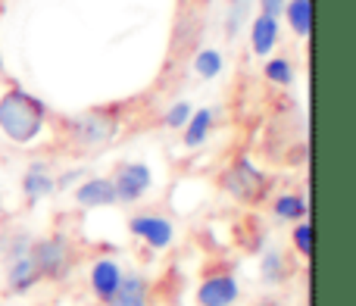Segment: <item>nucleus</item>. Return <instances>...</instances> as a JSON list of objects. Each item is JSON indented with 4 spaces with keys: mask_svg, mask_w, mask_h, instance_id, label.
<instances>
[{
    "mask_svg": "<svg viewBox=\"0 0 356 306\" xmlns=\"http://www.w3.org/2000/svg\"><path fill=\"white\" fill-rule=\"evenodd\" d=\"M222 188L241 203H259L269 194V178L257 169L247 156H238L225 172H222Z\"/></svg>",
    "mask_w": 356,
    "mask_h": 306,
    "instance_id": "20e7f679",
    "label": "nucleus"
},
{
    "mask_svg": "<svg viewBox=\"0 0 356 306\" xmlns=\"http://www.w3.org/2000/svg\"><path fill=\"white\" fill-rule=\"evenodd\" d=\"M188 116H191V104H184V100H181V104H175L172 110L166 113V119H163V122H166L169 129H181V125L188 122Z\"/></svg>",
    "mask_w": 356,
    "mask_h": 306,
    "instance_id": "4be33fe9",
    "label": "nucleus"
},
{
    "mask_svg": "<svg viewBox=\"0 0 356 306\" xmlns=\"http://www.w3.org/2000/svg\"><path fill=\"white\" fill-rule=\"evenodd\" d=\"M278 35H282V31H278V19L266 16V13H257L250 22V50L257 56L272 54V47L278 44Z\"/></svg>",
    "mask_w": 356,
    "mask_h": 306,
    "instance_id": "6e6552de",
    "label": "nucleus"
},
{
    "mask_svg": "<svg viewBox=\"0 0 356 306\" xmlns=\"http://www.w3.org/2000/svg\"><path fill=\"white\" fill-rule=\"evenodd\" d=\"M213 131V110H191L184 122V147H200Z\"/></svg>",
    "mask_w": 356,
    "mask_h": 306,
    "instance_id": "ddd939ff",
    "label": "nucleus"
},
{
    "mask_svg": "<svg viewBox=\"0 0 356 306\" xmlns=\"http://www.w3.org/2000/svg\"><path fill=\"white\" fill-rule=\"evenodd\" d=\"M110 182H113V188H116V200L135 203V200H141V197L150 191L154 175H150V169L144 163H122Z\"/></svg>",
    "mask_w": 356,
    "mask_h": 306,
    "instance_id": "39448f33",
    "label": "nucleus"
},
{
    "mask_svg": "<svg viewBox=\"0 0 356 306\" xmlns=\"http://www.w3.org/2000/svg\"><path fill=\"white\" fill-rule=\"evenodd\" d=\"M119 131V113L116 106H97V110H88L81 116H72L66 119V144L72 147L75 153H91V150H100L116 138Z\"/></svg>",
    "mask_w": 356,
    "mask_h": 306,
    "instance_id": "f03ea898",
    "label": "nucleus"
},
{
    "mask_svg": "<svg viewBox=\"0 0 356 306\" xmlns=\"http://www.w3.org/2000/svg\"><path fill=\"white\" fill-rule=\"evenodd\" d=\"M47 106L22 88H10L0 97V131L13 144H31L44 131Z\"/></svg>",
    "mask_w": 356,
    "mask_h": 306,
    "instance_id": "f257e3e1",
    "label": "nucleus"
},
{
    "mask_svg": "<svg viewBox=\"0 0 356 306\" xmlns=\"http://www.w3.org/2000/svg\"><path fill=\"white\" fill-rule=\"evenodd\" d=\"M119 282H122V269H119L116 259H97V263H94V269H91V288H94V294H97L104 303L110 300L113 294H116Z\"/></svg>",
    "mask_w": 356,
    "mask_h": 306,
    "instance_id": "9d476101",
    "label": "nucleus"
},
{
    "mask_svg": "<svg viewBox=\"0 0 356 306\" xmlns=\"http://www.w3.org/2000/svg\"><path fill=\"white\" fill-rule=\"evenodd\" d=\"M35 282H41V272H38V266L31 263V257H29V250L22 253V257H16L10 263V284L16 291H29Z\"/></svg>",
    "mask_w": 356,
    "mask_h": 306,
    "instance_id": "2eb2a0df",
    "label": "nucleus"
},
{
    "mask_svg": "<svg viewBox=\"0 0 356 306\" xmlns=\"http://www.w3.org/2000/svg\"><path fill=\"white\" fill-rule=\"evenodd\" d=\"M294 247L303 253V257H309L313 253V225L309 222H297V228H294Z\"/></svg>",
    "mask_w": 356,
    "mask_h": 306,
    "instance_id": "412c9836",
    "label": "nucleus"
},
{
    "mask_svg": "<svg viewBox=\"0 0 356 306\" xmlns=\"http://www.w3.org/2000/svg\"><path fill=\"white\" fill-rule=\"evenodd\" d=\"M263 75H266V81H272V85L288 88L291 81H294V66H291V60H284V56H275V60L266 63Z\"/></svg>",
    "mask_w": 356,
    "mask_h": 306,
    "instance_id": "a211bd4d",
    "label": "nucleus"
},
{
    "mask_svg": "<svg viewBox=\"0 0 356 306\" xmlns=\"http://www.w3.org/2000/svg\"><path fill=\"white\" fill-rule=\"evenodd\" d=\"M272 209H275V216H278V219H284V222L307 219V200H303L300 194H282V197H275Z\"/></svg>",
    "mask_w": 356,
    "mask_h": 306,
    "instance_id": "dca6fc26",
    "label": "nucleus"
},
{
    "mask_svg": "<svg viewBox=\"0 0 356 306\" xmlns=\"http://www.w3.org/2000/svg\"><path fill=\"white\" fill-rule=\"evenodd\" d=\"M284 6H288V0H259V13H266V16H272V19L282 16Z\"/></svg>",
    "mask_w": 356,
    "mask_h": 306,
    "instance_id": "5701e85b",
    "label": "nucleus"
},
{
    "mask_svg": "<svg viewBox=\"0 0 356 306\" xmlns=\"http://www.w3.org/2000/svg\"><path fill=\"white\" fill-rule=\"evenodd\" d=\"M147 300H150V284L141 275H122L116 294L104 306H147Z\"/></svg>",
    "mask_w": 356,
    "mask_h": 306,
    "instance_id": "9b49d317",
    "label": "nucleus"
},
{
    "mask_svg": "<svg viewBox=\"0 0 356 306\" xmlns=\"http://www.w3.org/2000/svg\"><path fill=\"white\" fill-rule=\"evenodd\" d=\"M284 16H288L297 38H309V31H313V0H288Z\"/></svg>",
    "mask_w": 356,
    "mask_h": 306,
    "instance_id": "4468645a",
    "label": "nucleus"
},
{
    "mask_svg": "<svg viewBox=\"0 0 356 306\" xmlns=\"http://www.w3.org/2000/svg\"><path fill=\"white\" fill-rule=\"evenodd\" d=\"M238 300V282L232 275H209L197 291L200 306H232Z\"/></svg>",
    "mask_w": 356,
    "mask_h": 306,
    "instance_id": "0eeeda50",
    "label": "nucleus"
},
{
    "mask_svg": "<svg viewBox=\"0 0 356 306\" xmlns=\"http://www.w3.org/2000/svg\"><path fill=\"white\" fill-rule=\"evenodd\" d=\"M247 10H250V0H232V3H228V22H225L228 38L238 35V29H241V22H244Z\"/></svg>",
    "mask_w": 356,
    "mask_h": 306,
    "instance_id": "aec40b11",
    "label": "nucleus"
},
{
    "mask_svg": "<svg viewBox=\"0 0 356 306\" xmlns=\"http://www.w3.org/2000/svg\"><path fill=\"white\" fill-rule=\"evenodd\" d=\"M194 69H197V75H200V79H207V81L216 79V75L222 72V54H219V50H213V47L197 50Z\"/></svg>",
    "mask_w": 356,
    "mask_h": 306,
    "instance_id": "f3484780",
    "label": "nucleus"
},
{
    "mask_svg": "<svg viewBox=\"0 0 356 306\" xmlns=\"http://www.w3.org/2000/svg\"><path fill=\"white\" fill-rule=\"evenodd\" d=\"M131 234H138L141 241H147L154 250H163V247L172 244V222L163 219V216H135V219L129 222Z\"/></svg>",
    "mask_w": 356,
    "mask_h": 306,
    "instance_id": "423d86ee",
    "label": "nucleus"
},
{
    "mask_svg": "<svg viewBox=\"0 0 356 306\" xmlns=\"http://www.w3.org/2000/svg\"><path fill=\"white\" fill-rule=\"evenodd\" d=\"M288 259L282 257L278 250H272V253H266V259H263V278L266 282H282L284 275H288Z\"/></svg>",
    "mask_w": 356,
    "mask_h": 306,
    "instance_id": "6ab92c4d",
    "label": "nucleus"
},
{
    "mask_svg": "<svg viewBox=\"0 0 356 306\" xmlns=\"http://www.w3.org/2000/svg\"><path fill=\"white\" fill-rule=\"evenodd\" d=\"M259 306H278V303H259Z\"/></svg>",
    "mask_w": 356,
    "mask_h": 306,
    "instance_id": "b1692460",
    "label": "nucleus"
},
{
    "mask_svg": "<svg viewBox=\"0 0 356 306\" xmlns=\"http://www.w3.org/2000/svg\"><path fill=\"white\" fill-rule=\"evenodd\" d=\"M75 200L81 207H113V203H119L110 178H88V182H81L75 188Z\"/></svg>",
    "mask_w": 356,
    "mask_h": 306,
    "instance_id": "1a4fd4ad",
    "label": "nucleus"
},
{
    "mask_svg": "<svg viewBox=\"0 0 356 306\" xmlns=\"http://www.w3.org/2000/svg\"><path fill=\"white\" fill-rule=\"evenodd\" d=\"M29 257H31V263L38 266L41 278H56V282L66 278L75 266V250L66 234H50V238H44V241H35V244L29 247Z\"/></svg>",
    "mask_w": 356,
    "mask_h": 306,
    "instance_id": "7ed1b4c3",
    "label": "nucleus"
},
{
    "mask_svg": "<svg viewBox=\"0 0 356 306\" xmlns=\"http://www.w3.org/2000/svg\"><path fill=\"white\" fill-rule=\"evenodd\" d=\"M22 188H25V197H29V200H41V197H47L50 191L56 188V182H54V175L47 172V166L35 163L29 172H25Z\"/></svg>",
    "mask_w": 356,
    "mask_h": 306,
    "instance_id": "f8f14e48",
    "label": "nucleus"
}]
</instances>
